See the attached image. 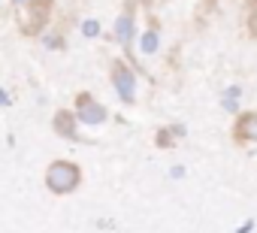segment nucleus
Returning <instances> with one entry per match:
<instances>
[{
	"label": "nucleus",
	"mask_w": 257,
	"mask_h": 233,
	"mask_svg": "<svg viewBox=\"0 0 257 233\" xmlns=\"http://www.w3.org/2000/svg\"><path fill=\"white\" fill-rule=\"evenodd\" d=\"M248 34H251V37L257 40V7H254V13L248 16Z\"/></svg>",
	"instance_id": "9b49d317"
},
{
	"label": "nucleus",
	"mask_w": 257,
	"mask_h": 233,
	"mask_svg": "<svg viewBox=\"0 0 257 233\" xmlns=\"http://www.w3.org/2000/svg\"><path fill=\"white\" fill-rule=\"evenodd\" d=\"M140 49H143V55H155L158 49H161V34L152 28V31H146L143 34V40H140Z\"/></svg>",
	"instance_id": "0eeeda50"
},
{
	"label": "nucleus",
	"mask_w": 257,
	"mask_h": 233,
	"mask_svg": "<svg viewBox=\"0 0 257 233\" xmlns=\"http://www.w3.org/2000/svg\"><path fill=\"white\" fill-rule=\"evenodd\" d=\"M82 34H85V37H97V34H100V25H97V22H85V25H82Z\"/></svg>",
	"instance_id": "9d476101"
},
{
	"label": "nucleus",
	"mask_w": 257,
	"mask_h": 233,
	"mask_svg": "<svg viewBox=\"0 0 257 233\" xmlns=\"http://www.w3.org/2000/svg\"><path fill=\"white\" fill-rule=\"evenodd\" d=\"M79 182H82V173L70 161H55L46 170V185H49L52 194H70V191L79 188Z\"/></svg>",
	"instance_id": "f257e3e1"
},
{
	"label": "nucleus",
	"mask_w": 257,
	"mask_h": 233,
	"mask_svg": "<svg viewBox=\"0 0 257 233\" xmlns=\"http://www.w3.org/2000/svg\"><path fill=\"white\" fill-rule=\"evenodd\" d=\"M224 97H242V88H239V85H230V88L224 91Z\"/></svg>",
	"instance_id": "f8f14e48"
},
{
	"label": "nucleus",
	"mask_w": 257,
	"mask_h": 233,
	"mask_svg": "<svg viewBox=\"0 0 257 233\" xmlns=\"http://www.w3.org/2000/svg\"><path fill=\"white\" fill-rule=\"evenodd\" d=\"M115 37H118L121 46H131V43H134V19H131V16H121V19H118Z\"/></svg>",
	"instance_id": "423d86ee"
},
{
	"label": "nucleus",
	"mask_w": 257,
	"mask_h": 233,
	"mask_svg": "<svg viewBox=\"0 0 257 233\" xmlns=\"http://www.w3.org/2000/svg\"><path fill=\"white\" fill-rule=\"evenodd\" d=\"M170 176H173V179H182V176H185V167H173Z\"/></svg>",
	"instance_id": "ddd939ff"
},
{
	"label": "nucleus",
	"mask_w": 257,
	"mask_h": 233,
	"mask_svg": "<svg viewBox=\"0 0 257 233\" xmlns=\"http://www.w3.org/2000/svg\"><path fill=\"white\" fill-rule=\"evenodd\" d=\"M248 230H254V221H245V224L239 227V233H248Z\"/></svg>",
	"instance_id": "4468645a"
},
{
	"label": "nucleus",
	"mask_w": 257,
	"mask_h": 233,
	"mask_svg": "<svg viewBox=\"0 0 257 233\" xmlns=\"http://www.w3.org/2000/svg\"><path fill=\"white\" fill-rule=\"evenodd\" d=\"M173 137H176L173 131H161V134H158V146H164V149H170V146H173Z\"/></svg>",
	"instance_id": "1a4fd4ad"
},
{
	"label": "nucleus",
	"mask_w": 257,
	"mask_h": 233,
	"mask_svg": "<svg viewBox=\"0 0 257 233\" xmlns=\"http://www.w3.org/2000/svg\"><path fill=\"white\" fill-rule=\"evenodd\" d=\"M16 4H28V0H16Z\"/></svg>",
	"instance_id": "2eb2a0df"
},
{
	"label": "nucleus",
	"mask_w": 257,
	"mask_h": 233,
	"mask_svg": "<svg viewBox=\"0 0 257 233\" xmlns=\"http://www.w3.org/2000/svg\"><path fill=\"white\" fill-rule=\"evenodd\" d=\"M233 137H236L239 146L257 143V112H239L236 128H233Z\"/></svg>",
	"instance_id": "7ed1b4c3"
},
{
	"label": "nucleus",
	"mask_w": 257,
	"mask_h": 233,
	"mask_svg": "<svg viewBox=\"0 0 257 233\" xmlns=\"http://www.w3.org/2000/svg\"><path fill=\"white\" fill-rule=\"evenodd\" d=\"M79 122H85V125H103L106 122V109L94 97L82 94L79 97Z\"/></svg>",
	"instance_id": "20e7f679"
},
{
	"label": "nucleus",
	"mask_w": 257,
	"mask_h": 233,
	"mask_svg": "<svg viewBox=\"0 0 257 233\" xmlns=\"http://www.w3.org/2000/svg\"><path fill=\"white\" fill-rule=\"evenodd\" d=\"M112 85H115V91H118V97L124 103H134L137 100V76H134L131 67H124L121 61L112 64Z\"/></svg>",
	"instance_id": "f03ea898"
},
{
	"label": "nucleus",
	"mask_w": 257,
	"mask_h": 233,
	"mask_svg": "<svg viewBox=\"0 0 257 233\" xmlns=\"http://www.w3.org/2000/svg\"><path fill=\"white\" fill-rule=\"evenodd\" d=\"M76 115H70V112H58L55 115V131L61 134V137H67V140H76Z\"/></svg>",
	"instance_id": "39448f33"
},
{
	"label": "nucleus",
	"mask_w": 257,
	"mask_h": 233,
	"mask_svg": "<svg viewBox=\"0 0 257 233\" xmlns=\"http://www.w3.org/2000/svg\"><path fill=\"white\" fill-rule=\"evenodd\" d=\"M221 109L224 112H239V97H224L221 94Z\"/></svg>",
	"instance_id": "6e6552de"
}]
</instances>
